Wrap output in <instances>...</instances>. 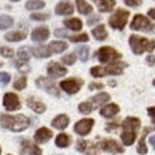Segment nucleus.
Returning <instances> with one entry per match:
<instances>
[{"mask_svg": "<svg viewBox=\"0 0 155 155\" xmlns=\"http://www.w3.org/2000/svg\"><path fill=\"white\" fill-rule=\"evenodd\" d=\"M141 127V121L137 117H127L121 122V140L124 145H132L137 138V131Z\"/></svg>", "mask_w": 155, "mask_h": 155, "instance_id": "obj_1", "label": "nucleus"}, {"mask_svg": "<svg viewBox=\"0 0 155 155\" xmlns=\"http://www.w3.org/2000/svg\"><path fill=\"white\" fill-rule=\"evenodd\" d=\"M0 125L2 127L7 128L10 131H24L26 128H28L30 125V120L24 115H7V114H3L0 117Z\"/></svg>", "mask_w": 155, "mask_h": 155, "instance_id": "obj_2", "label": "nucleus"}, {"mask_svg": "<svg viewBox=\"0 0 155 155\" xmlns=\"http://www.w3.org/2000/svg\"><path fill=\"white\" fill-rule=\"evenodd\" d=\"M130 47L135 56H140L145 51H152L155 48V40H150L145 37H140L137 34L130 36Z\"/></svg>", "mask_w": 155, "mask_h": 155, "instance_id": "obj_3", "label": "nucleus"}, {"mask_svg": "<svg viewBox=\"0 0 155 155\" xmlns=\"http://www.w3.org/2000/svg\"><path fill=\"white\" fill-rule=\"evenodd\" d=\"M127 67L125 63H110L108 66H97V67H93L90 73L93 77L98 78V77H104V75H120L124 71V68Z\"/></svg>", "mask_w": 155, "mask_h": 155, "instance_id": "obj_4", "label": "nucleus"}, {"mask_svg": "<svg viewBox=\"0 0 155 155\" xmlns=\"http://www.w3.org/2000/svg\"><path fill=\"white\" fill-rule=\"evenodd\" d=\"M131 28L137 30V31H145V33L155 34V24L151 23L150 20L142 14H135L134 16V19L131 21Z\"/></svg>", "mask_w": 155, "mask_h": 155, "instance_id": "obj_5", "label": "nucleus"}, {"mask_svg": "<svg viewBox=\"0 0 155 155\" xmlns=\"http://www.w3.org/2000/svg\"><path fill=\"white\" fill-rule=\"evenodd\" d=\"M128 17H130V12L124 9H118L115 13L108 19V24L110 27L114 30H124V27L127 26Z\"/></svg>", "mask_w": 155, "mask_h": 155, "instance_id": "obj_6", "label": "nucleus"}, {"mask_svg": "<svg viewBox=\"0 0 155 155\" xmlns=\"http://www.w3.org/2000/svg\"><path fill=\"white\" fill-rule=\"evenodd\" d=\"M97 58L100 63L103 64H110V63H117L118 60H121V53H118L115 48L104 46L97 51Z\"/></svg>", "mask_w": 155, "mask_h": 155, "instance_id": "obj_7", "label": "nucleus"}, {"mask_svg": "<svg viewBox=\"0 0 155 155\" xmlns=\"http://www.w3.org/2000/svg\"><path fill=\"white\" fill-rule=\"evenodd\" d=\"M97 147H98L100 150H103L104 152H110V154H122L124 152V148L115 140H111V138L100 140Z\"/></svg>", "mask_w": 155, "mask_h": 155, "instance_id": "obj_8", "label": "nucleus"}, {"mask_svg": "<svg viewBox=\"0 0 155 155\" xmlns=\"http://www.w3.org/2000/svg\"><path fill=\"white\" fill-rule=\"evenodd\" d=\"M83 84H84V81L81 80V78H68V80L61 81L60 88L64 90L67 94H75V93L80 91Z\"/></svg>", "mask_w": 155, "mask_h": 155, "instance_id": "obj_9", "label": "nucleus"}, {"mask_svg": "<svg viewBox=\"0 0 155 155\" xmlns=\"http://www.w3.org/2000/svg\"><path fill=\"white\" fill-rule=\"evenodd\" d=\"M36 85L40 87L41 90H44L46 93L48 94L54 95V97H58L60 93H58V90H57V85L53 83L51 78H46V77H38L37 80H36Z\"/></svg>", "mask_w": 155, "mask_h": 155, "instance_id": "obj_10", "label": "nucleus"}, {"mask_svg": "<svg viewBox=\"0 0 155 155\" xmlns=\"http://www.w3.org/2000/svg\"><path fill=\"white\" fill-rule=\"evenodd\" d=\"M93 127H94V120L93 118H84V120H80L74 125V131L78 135H87L93 130Z\"/></svg>", "mask_w": 155, "mask_h": 155, "instance_id": "obj_11", "label": "nucleus"}, {"mask_svg": "<svg viewBox=\"0 0 155 155\" xmlns=\"http://www.w3.org/2000/svg\"><path fill=\"white\" fill-rule=\"evenodd\" d=\"M75 148H77V151H80V152H83V154H85V155H100L97 147H95L93 142L85 141V140L77 141Z\"/></svg>", "mask_w": 155, "mask_h": 155, "instance_id": "obj_12", "label": "nucleus"}, {"mask_svg": "<svg viewBox=\"0 0 155 155\" xmlns=\"http://www.w3.org/2000/svg\"><path fill=\"white\" fill-rule=\"evenodd\" d=\"M47 73L50 77H53V78H60V77L67 74V68L63 67L61 64H58L57 61H51V63L47 66Z\"/></svg>", "mask_w": 155, "mask_h": 155, "instance_id": "obj_13", "label": "nucleus"}, {"mask_svg": "<svg viewBox=\"0 0 155 155\" xmlns=\"http://www.w3.org/2000/svg\"><path fill=\"white\" fill-rule=\"evenodd\" d=\"M3 104H5V108L9 110V111H14V110H19L20 108V101L19 97L13 93H7L5 94V98H3Z\"/></svg>", "mask_w": 155, "mask_h": 155, "instance_id": "obj_14", "label": "nucleus"}, {"mask_svg": "<svg viewBox=\"0 0 155 155\" xmlns=\"http://www.w3.org/2000/svg\"><path fill=\"white\" fill-rule=\"evenodd\" d=\"M20 152L24 155H41V150H40L36 144H33V142H30V141L21 142Z\"/></svg>", "mask_w": 155, "mask_h": 155, "instance_id": "obj_15", "label": "nucleus"}, {"mask_svg": "<svg viewBox=\"0 0 155 155\" xmlns=\"http://www.w3.org/2000/svg\"><path fill=\"white\" fill-rule=\"evenodd\" d=\"M50 36V30L47 27H37L33 30V33H31V38H33V41H37V43H41V41H46Z\"/></svg>", "mask_w": 155, "mask_h": 155, "instance_id": "obj_16", "label": "nucleus"}, {"mask_svg": "<svg viewBox=\"0 0 155 155\" xmlns=\"http://www.w3.org/2000/svg\"><path fill=\"white\" fill-rule=\"evenodd\" d=\"M110 101V94L108 93H98L97 95H94L91 100H88V103L93 105V108H98L101 107V105H104L105 103H108Z\"/></svg>", "mask_w": 155, "mask_h": 155, "instance_id": "obj_17", "label": "nucleus"}, {"mask_svg": "<svg viewBox=\"0 0 155 155\" xmlns=\"http://www.w3.org/2000/svg\"><path fill=\"white\" fill-rule=\"evenodd\" d=\"M53 137V132L48 130V128H38L37 131H36V134H34V140H36V142H38V144H44V142H47L50 138Z\"/></svg>", "mask_w": 155, "mask_h": 155, "instance_id": "obj_18", "label": "nucleus"}, {"mask_svg": "<svg viewBox=\"0 0 155 155\" xmlns=\"http://www.w3.org/2000/svg\"><path fill=\"white\" fill-rule=\"evenodd\" d=\"M118 113H120V107H118L117 104H107V105H104V107L101 108V111H100V114L105 118H113V117H115Z\"/></svg>", "mask_w": 155, "mask_h": 155, "instance_id": "obj_19", "label": "nucleus"}, {"mask_svg": "<svg viewBox=\"0 0 155 155\" xmlns=\"http://www.w3.org/2000/svg\"><path fill=\"white\" fill-rule=\"evenodd\" d=\"M73 12H74V7L68 2H60L56 6V14H58V16H68Z\"/></svg>", "mask_w": 155, "mask_h": 155, "instance_id": "obj_20", "label": "nucleus"}, {"mask_svg": "<svg viewBox=\"0 0 155 155\" xmlns=\"http://www.w3.org/2000/svg\"><path fill=\"white\" fill-rule=\"evenodd\" d=\"M53 127L57 128V130H64V128L68 127V124H70V118L67 117L66 114H60V115H57L54 120H53Z\"/></svg>", "mask_w": 155, "mask_h": 155, "instance_id": "obj_21", "label": "nucleus"}, {"mask_svg": "<svg viewBox=\"0 0 155 155\" xmlns=\"http://www.w3.org/2000/svg\"><path fill=\"white\" fill-rule=\"evenodd\" d=\"M97 7H98L100 12L103 13H108L115 7V0H94Z\"/></svg>", "mask_w": 155, "mask_h": 155, "instance_id": "obj_22", "label": "nucleus"}, {"mask_svg": "<svg viewBox=\"0 0 155 155\" xmlns=\"http://www.w3.org/2000/svg\"><path fill=\"white\" fill-rule=\"evenodd\" d=\"M151 132V128L150 127H145L144 128V132H142L141 138H140V142H138V147H137V151H138V154L141 155H145L148 152L147 150V144H145V140H147V135Z\"/></svg>", "mask_w": 155, "mask_h": 155, "instance_id": "obj_23", "label": "nucleus"}, {"mask_svg": "<svg viewBox=\"0 0 155 155\" xmlns=\"http://www.w3.org/2000/svg\"><path fill=\"white\" fill-rule=\"evenodd\" d=\"M27 105L31 108L33 111H36V113H38V114H43L46 111V105H44L41 101L33 98V97H30V98L27 100Z\"/></svg>", "mask_w": 155, "mask_h": 155, "instance_id": "obj_24", "label": "nucleus"}, {"mask_svg": "<svg viewBox=\"0 0 155 155\" xmlns=\"http://www.w3.org/2000/svg\"><path fill=\"white\" fill-rule=\"evenodd\" d=\"M64 26H66L67 28L73 30V31H80L81 28H83V21H81L80 19H75V17H73V19L64 20Z\"/></svg>", "mask_w": 155, "mask_h": 155, "instance_id": "obj_25", "label": "nucleus"}, {"mask_svg": "<svg viewBox=\"0 0 155 155\" xmlns=\"http://www.w3.org/2000/svg\"><path fill=\"white\" fill-rule=\"evenodd\" d=\"M93 37H94L95 40H98V41H104V40L108 37L107 30H105V27H104L103 24H98V26L93 30Z\"/></svg>", "mask_w": 155, "mask_h": 155, "instance_id": "obj_26", "label": "nucleus"}, {"mask_svg": "<svg viewBox=\"0 0 155 155\" xmlns=\"http://www.w3.org/2000/svg\"><path fill=\"white\" fill-rule=\"evenodd\" d=\"M75 5H77V10L81 14L87 16V14H91V12H93V6L90 3H87L85 0H75Z\"/></svg>", "mask_w": 155, "mask_h": 155, "instance_id": "obj_27", "label": "nucleus"}, {"mask_svg": "<svg viewBox=\"0 0 155 155\" xmlns=\"http://www.w3.org/2000/svg\"><path fill=\"white\" fill-rule=\"evenodd\" d=\"M67 47H68V44L66 41H51L48 44V48L51 53H63L67 50Z\"/></svg>", "mask_w": 155, "mask_h": 155, "instance_id": "obj_28", "label": "nucleus"}, {"mask_svg": "<svg viewBox=\"0 0 155 155\" xmlns=\"http://www.w3.org/2000/svg\"><path fill=\"white\" fill-rule=\"evenodd\" d=\"M70 142H71V138L68 134H58L56 138V145L58 148H67L70 145Z\"/></svg>", "mask_w": 155, "mask_h": 155, "instance_id": "obj_29", "label": "nucleus"}, {"mask_svg": "<svg viewBox=\"0 0 155 155\" xmlns=\"http://www.w3.org/2000/svg\"><path fill=\"white\" fill-rule=\"evenodd\" d=\"M33 54L36 57H38V58H44V57H50L53 54L51 51H50V48L48 47H34L33 50Z\"/></svg>", "mask_w": 155, "mask_h": 155, "instance_id": "obj_30", "label": "nucleus"}, {"mask_svg": "<svg viewBox=\"0 0 155 155\" xmlns=\"http://www.w3.org/2000/svg\"><path fill=\"white\" fill-rule=\"evenodd\" d=\"M26 38V33L24 31H12V33L6 34V40L9 41H20Z\"/></svg>", "mask_w": 155, "mask_h": 155, "instance_id": "obj_31", "label": "nucleus"}, {"mask_svg": "<svg viewBox=\"0 0 155 155\" xmlns=\"http://www.w3.org/2000/svg\"><path fill=\"white\" fill-rule=\"evenodd\" d=\"M44 7V2L43 0H30L26 3V9L27 10H40Z\"/></svg>", "mask_w": 155, "mask_h": 155, "instance_id": "obj_32", "label": "nucleus"}, {"mask_svg": "<svg viewBox=\"0 0 155 155\" xmlns=\"http://www.w3.org/2000/svg\"><path fill=\"white\" fill-rule=\"evenodd\" d=\"M77 54H78V58L81 61H87L88 60V56H90V50L87 46H80V47H77Z\"/></svg>", "mask_w": 155, "mask_h": 155, "instance_id": "obj_33", "label": "nucleus"}, {"mask_svg": "<svg viewBox=\"0 0 155 155\" xmlns=\"http://www.w3.org/2000/svg\"><path fill=\"white\" fill-rule=\"evenodd\" d=\"M13 26V19L10 16H0V30H6Z\"/></svg>", "mask_w": 155, "mask_h": 155, "instance_id": "obj_34", "label": "nucleus"}, {"mask_svg": "<svg viewBox=\"0 0 155 155\" xmlns=\"http://www.w3.org/2000/svg\"><path fill=\"white\" fill-rule=\"evenodd\" d=\"M70 41L73 43H87L88 41V36L85 33H81V34H75V36H68Z\"/></svg>", "mask_w": 155, "mask_h": 155, "instance_id": "obj_35", "label": "nucleus"}, {"mask_svg": "<svg viewBox=\"0 0 155 155\" xmlns=\"http://www.w3.org/2000/svg\"><path fill=\"white\" fill-rule=\"evenodd\" d=\"M78 111H80L81 114H90L94 111V108H93V105H91L88 101H84V103H81L80 105H78Z\"/></svg>", "mask_w": 155, "mask_h": 155, "instance_id": "obj_36", "label": "nucleus"}, {"mask_svg": "<svg viewBox=\"0 0 155 155\" xmlns=\"http://www.w3.org/2000/svg\"><path fill=\"white\" fill-rule=\"evenodd\" d=\"M17 54H19V60L24 61V63H27L28 58H30V54H28V48L27 47H21L19 51H17Z\"/></svg>", "mask_w": 155, "mask_h": 155, "instance_id": "obj_37", "label": "nucleus"}, {"mask_svg": "<svg viewBox=\"0 0 155 155\" xmlns=\"http://www.w3.org/2000/svg\"><path fill=\"white\" fill-rule=\"evenodd\" d=\"M27 85V78L26 77H19L17 80L14 81V84H13V87L16 90H24V87Z\"/></svg>", "mask_w": 155, "mask_h": 155, "instance_id": "obj_38", "label": "nucleus"}, {"mask_svg": "<svg viewBox=\"0 0 155 155\" xmlns=\"http://www.w3.org/2000/svg\"><path fill=\"white\" fill-rule=\"evenodd\" d=\"M75 58H77V57H75V54H67V56H63V58H61V60H63V63H64V64L71 66V64H74V63H75Z\"/></svg>", "mask_w": 155, "mask_h": 155, "instance_id": "obj_39", "label": "nucleus"}, {"mask_svg": "<svg viewBox=\"0 0 155 155\" xmlns=\"http://www.w3.org/2000/svg\"><path fill=\"white\" fill-rule=\"evenodd\" d=\"M50 16L47 13H33L31 14V19L33 20H37V21H44V20H47Z\"/></svg>", "mask_w": 155, "mask_h": 155, "instance_id": "obj_40", "label": "nucleus"}, {"mask_svg": "<svg viewBox=\"0 0 155 155\" xmlns=\"http://www.w3.org/2000/svg\"><path fill=\"white\" fill-rule=\"evenodd\" d=\"M0 54L7 57V58H12L13 57V50L10 47H0Z\"/></svg>", "mask_w": 155, "mask_h": 155, "instance_id": "obj_41", "label": "nucleus"}, {"mask_svg": "<svg viewBox=\"0 0 155 155\" xmlns=\"http://www.w3.org/2000/svg\"><path fill=\"white\" fill-rule=\"evenodd\" d=\"M124 3L130 7H138V6H141L142 0H124Z\"/></svg>", "mask_w": 155, "mask_h": 155, "instance_id": "obj_42", "label": "nucleus"}, {"mask_svg": "<svg viewBox=\"0 0 155 155\" xmlns=\"http://www.w3.org/2000/svg\"><path fill=\"white\" fill-rule=\"evenodd\" d=\"M0 83H2V84H9L10 83L9 73H0Z\"/></svg>", "mask_w": 155, "mask_h": 155, "instance_id": "obj_43", "label": "nucleus"}, {"mask_svg": "<svg viewBox=\"0 0 155 155\" xmlns=\"http://www.w3.org/2000/svg\"><path fill=\"white\" fill-rule=\"evenodd\" d=\"M98 21H100V16L98 14H94V16H91V17L87 20V24H88V26H93V24L98 23Z\"/></svg>", "mask_w": 155, "mask_h": 155, "instance_id": "obj_44", "label": "nucleus"}, {"mask_svg": "<svg viewBox=\"0 0 155 155\" xmlns=\"http://www.w3.org/2000/svg\"><path fill=\"white\" fill-rule=\"evenodd\" d=\"M147 113H148V115H150L151 120H152V124L155 125V105H154V107H148V108H147Z\"/></svg>", "mask_w": 155, "mask_h": 155, "instance_id": "obj_45", "label": "nucleus"}, {"mask_svg": "<svg viewBox=\"0 0 155 155\" xmlns=\"http://www.w3.org/2000/svg\"><path fill=\"white\" fill-rule=\"evenodd\" d=\"M54 34H56L57 37H68V34L66 33V30H63V28H57Z\"/></svg>", "mask_w": 155, "mask_h": 155, "instance_id": "obj_46", "label": "nucleus"}, {"mask_svg": "<svg viewBox=\"0 0 155 155\" xmlns=\"http://www.w3.org/2000/svg\"><path fill=\"white\" fill-rule=\"evenodd\" d=\"M104 85L101 84V83H91V84L88 85V88L90 90H101Z\"/></svg>", "mask_w": 155, "mask_h": 155, "instance_id": "obj_47", "label": "nucleus"}, {"mask_svg": "<svg viewBox=\"0 0 155 155\" xmlns=\"http://www.w3.org/2000/svg\"><path fill=\"white\" fill-rule=\"evenodd\" d=\"M147 64L151 67L155 66V56H152V54H150V56L147 57Z\"/></svg>", "mask_w": 155, "mask_h": 155, "instance_id": "obj_48", "label": "nucleus"}, {"mask_svg": "<svg viewBox=\"0 0 155 155\" xmlns=\"http://www.w3.org/2000/svg\"><path fill=\"white\" fill-rule=\"evenodd\" d=\"M118 125H120V122H111L110 125H107V127H105V130H107V131H113V130H115Z\"/></svg>", "mask_w": 155, "mask_h": 155, "instance_id": "obj_49", "label": "nucleus"}, {"mask_svg": "<svg viewBox=\"0 0 155 155\" xmlns=\"http://www.w3.org/2000/svg\"><path fill=\"white\" fill-rule=\"evenodd\" d=\"M148 16H150L152 20H155V9H150V10H148Z\"/></svg>", "mask_w": 155, "mask_h": 155, "instance_id": "obj_50", "label": "nucleus"}, {"mask_svg": "<svg viewBox=\"0 0 155 155\" xmlns=\"http://www.w3.org/2000/svg\"><path fill=\"white\" fill-rule=\"evenodd\" d=\"M150 144L155 148V135H151V138H150Z\"/></svg>", "mask_w": 155, "mask_h": 155, "instance_id": "obj_51", "label": "nucleus"}, {"mask_svg": "<svg viewBox=\"0 0 155 155\" xmlns=\"http://www.w3.org/2000/svg\"><path fill=\"white\" fill-rule=\"evenodd\" d=\"M2 66H3V63H2V61H0V67H2Z\"/></svg>", "mask_w": 155, "mask_h": 155, "instance_id": "obj_52", "label": "nucleus"}, {"mask_svg": "<svg viewBox=\"0 0 155 155\" xmlns=\"http://www.w3.org/2000/svg\"><path fill=\"white\" fill-rule=\"evenodd\" d=\"M152 84H154V85H155V78H154V81H152Z\"/></svg>", "mask_w": 155, "mask_h": 155, "instance_id": "obj_53", "label": "nucleus"}, {"mask_svg": "<svg viewBox=\"0 0 155 155\" xmlns=\"http://www.w3.org/2000/svg\"><path fill=\"white\" fill-rule=\"evenodd\" d=\"M12 2H19V0H12Z\"/></svg>", "mask_w": 155, "mask_h": 155, "instance_id": "obj_54", "label": "nucleus"}, {"mask_svg": "<svg viewBox=\"0 0 155 155\" xmlns=\"http://www.w3.org/2000/svg\"><path fill=\"white\" fill-rule=\"evenodd\" d=\"M0 154H2V147H0Z\"/></svg>", "mask_w": 155, "mask_h": 155, "instance_id": "obj_55", "label": "nucleus"}]
</instances>
